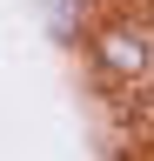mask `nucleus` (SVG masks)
Listing matches in <instances>:
<instances>
[{"label":"nucleus","instance_id":"f257e3e1","mask_svg":"<svg viewBox=\"0 0 154 161\" xmlns=\"http://www.w3.org/2000/svg\"><path fill=\"white\" fill-rule=\"evenodd\" d=\"M87 54H94V67H101V80H114V87H147L154 80V27H141L134 14L94 20Z\"/></svg>","mask_w":154,"mask_h":161}]
</instances>
